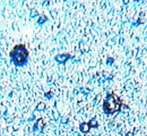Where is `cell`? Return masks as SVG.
Segmentation results:
<instances>
[{"label":"cell","mask_w":147,"mask_h":136,"mask_svg":"<svg viewBox=\"0 0 147 136\" xmlns=\"http://www.w3.org/2000/svg\"><path fill=\"white\" fill-rule=\"evenodd\" d=\"M9 55L15 63L21 65L24 63L26 60L29 52L25 45L18 44L14 46Z\"/></svg>","instance_id":"cell-1"},{"label":"cell","mask_w":147,"mask_h":136,"mask_svg":"<svg viewBox=\"0 0 147 136\" xmlns=\"http://www.w3.org/2000/svg\"><path fill=\"white\" fill-rule=\"evenodd\" d=\"M121 103L118 98L115 95H110L106 101V103L104 105L105 110L110 113H113L118 110L120 109Z\"/></svg>","instance_id":"cell-2"}]
</instances>
